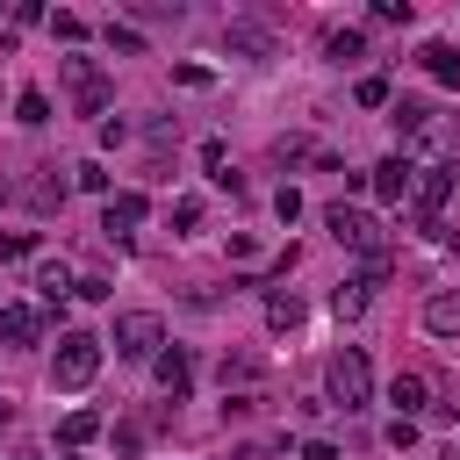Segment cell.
<instances>
[{
	"label": "cell",
	"mask_w": 460,
	"mask_h": 460,
	"mask_svg": "<svg viewBox=\"0 0 460 460\" xmlns=\"http://www.w3.org/2000/svg\"><path fill=\"white\" fill-rule=\"evenodd\" d=\"M58 438H65V446H86V438H101V417H93V410H72V417L58 424Z\"/></svg>",
	"instance_id": "22"
},
{
	"label": "cell",
	"mask_w": 460,
	"mask_h": 460,
	"mask_svg": "<svg viewBox=\"0 0 460 460\" xmlns=\"http://www.w3.org/2000/svg\"><path fill=\"white\" fill-rule=\"evenodd\" d=\"M0 259H36V230H7L0 237Z\"/></svg>",
	"instance_id": "27"
},
{
	"label": "cell",
	"mask_w": 460,
	"mask_h": 460,
	"mask_svg": "<svg viewBox=\"0 0 460 460\" xmlns=\"http://www.w3.org/2000/svg\"><path fill=\"white\" fill-rule=\"evenodd\" d=\"M158 388H165L172 402H187V395H194V359H187L180 345H172V352H158Z\"/></svg>",
	"instance_id": "10"
},
{
	"label": "cell",
	"mask_w": 460,
	"mask_h": 460,
	"mask_svg": "<svg viewBox=\"0 0 460 460\" xmlns=\"http://www.w3.org/2000/svg\"><path fill=\"white\" fill-rule=\"evenodd\" d=\"M216 381H223V410H230V417H252V410L266 402V381H273V367H266L259 352L230 345V352L216 359Z\"/></svg>",
	"instance_id": "1"
},
{
	"label": "cell",
	"mask_w": 460,
	"mask_h": 460,
	"mask_svg": "<svg viewBox=\"0 0 460 460\" xmlns=\"http://www.w3.org/2000/svg\"><path fill=\"white\" fill-rule=\"evenodd\" d=\"M431 115H438V108H424V101H410V93H402V101H388V122H395V137H402V144H417Z\"/></svg>",
	"instance_id": "12"
},
{
	"label": "cell",
	"mask_w": 460,
	"mask_h": 460,
	"mask_svg": "<svg viewBox=\"0 0 460 460\" xmlns=\"http://www.w3.org/2000/svg\"><path fill=\"white\" fill-rule=\"evenodd\" d=\"M72 180H79L86 194H108V165H93V158H86V165H72Z\"/></svg>",
	"instance_id": "29"
},
{
	"label": "cell",
	"mask_w": 460,
	"mask_h": 460,
	"mask_svg": "<svg viewBox=\"0 0 460 460\" xmlns=\"http://www.w3.org/2000/svg\"><path fill=\"white\" fill-rule=\"evenodd\" d=\"M22 460H36V453H22Z\"/></svg>",
	"instance_id": "35"
},
{
	"label": "cell",
	"mask_w": 460,
	"mask_h": 460,
	"mask_svg": "<svg viewBox=\"0 0 460 460\" xmlns=\"http://www.w3.org/2000/svg\"><path fill=\"white\" fill-rule=\"evenodd\" d=\"M108 345H115L122 359H151V352L165 345V323H158L151 309H122V316H115V338H108Z\"/></svg>",
	"instance_id": "6"
},
{
	"label": "cell",
	"mask_w": 460,
	"mask_h": 460,
	"mask_svg": "<svg viewBox=\"0 0 460 460\" xmlns=\"http://www.w3.org/2000/svg\"><path fill=\"white\" fill-rule=\"evenodd\" d=\"M280 158H288V165H302V158H316V144H309V137H280Z\"/></svg>",
	"instance_id": "30"
},
{
	"label": "cell",
	"mask_w": 460,
	"mask_h": 460,
	"mask_svg": "<svg viewBox=\"0 0 460 460\" xmlns=\"http://www.w3.org/2000/svg\"><path fill=\"white\" fill-rule=\"evenodd\" d=\"M359 108H388V79H381V72L359 79Z\"/></svg>",
	"instance_id": "28"
},
{
	"label": "cell",
	"mask_w": 460,
	"mask_h": 460,
	"mask_svg": "<svg viewBox=\"0 0 460 460\" xmlns=\"http://www.w3.org/2000/svg\"><path fill=\"white\" fill-rule=\"evenodd\" d=\"M144 223V194H108V208H101V230L108 237H129Z\"/></svg>",
	"instance_id": "11"
},
{
	"label": "cell",
	"mask_w": 460,
	"mask_h": 460,
	"mask_svg": "<svg viewBox=\"0 0 460 460\" xmlns=\"http://www.w3.org/2000/svg\"><path fill=\"white\" fill-rule=\"evenodd\" d=\"M323 230H331L345 252H359V259H388V230H381V216H367V208L331 201V208H323Z\"/></svg>",
	"instance_id": "3"
},
{
	"label": "cell",
	"mask_w": 460,
	"mask_h": 460,
	"mask_svg": "<svg viewBox=\"0 0 460 460\" xmlns=\"http://www.w3.org/2000/svg\"><path fill=\"white\" fill-rule=\"evenodd\" d=\"M374 22H410V0H374Z\"/></svg>",
	"instance_id": "31"
},
{
	"label": "cell",
	"mask_w": 460,
	"mask_h": 460,
	"mask_svg": "<svg viewBox=\"0 0 460 460\" xmlns=\"http://www.w3.org/2000/svg\"><path fill=\"white\" fill-rule=\"evenodd\" d=\"M388 402H395V417L424 410V374H395V381H388Z\"/></svg>",
	"instance_id": "19"
},
{
	"label": "cell",
	"mask_w": 460,
	"mask_h": 460,
	"mask_svg": "<svg viewBox=\"0 0 460 460\" xmlns=\"http://www.w3.org/2000/svg\"><path fill=\"white\" fill-rule=\"evenodd\" d=\"M14 122L43 129V122H50V93H43V86H22V101H14Z\"/></svg>",
	"instance_id": "21"
},
{
	"label": "cell",
	"mask_w": 460,
	"mask_h": 460,
	"mask_svg": "<svg viewBox=\"0 0 460 460\" xmlns=\"http://www.w3.org/2000/svg\"><path fill=\"white\" fill-rule=\"evenodd\" d=\"M223 43H230V50H259V58L273 50V43H266V29H252V22H237V29L223 36Z\"/></svg>",
	"instance_id": "25"
},
{
	"label": "cell",
	"mask_w": 460,
	"mask_h": 460,
	"mask_svg": "<svg viewBox=\"0 0 460 460\" xmlns=\"http://www.w3.org/2000/svg\"><path fill=\"white\" fill-rule=\"evenodd\" d=\"M424 331H438V338H460V295H453V288L424 302Z\"/></svg>",
	"instance_id": "13"
},
{
	"label": "cell",
	"mask_w": 460,
	"mask_h": 460,
	"mask_svg": "<svg viewBox=\"0 0 460 460\" xmlns=\"http://www.w3.org/2000/svg\"><path fill=\"white\" fill-rule=\"evenodd\" d=\"M101 374V338L93 331H65L50 352V388H86Z\"/></svg>",
	"instance_id": "4"
},
{
	"label": "cell",
	"mask_w": 460,
	"mask_h": 460,
	"mask_svg": "<svg viewBox=\"0 0 460 460\" xmlns=\"http://www.w3.org/2000/svg\"><path fill=\"white\" fill-rule=\"evenodd\" d=\"M72 288H79V280H72L58 259H43V266H36V295H43L50 309H65V295H72Z\"/></svg>",
	"instance_id": "14"
},
{
	"label": "cell",
	"mask_w": 460,
	"mask_h": 460,
	"mask_svg": "<svg viewBox=\"0 0 460 460\" xmlns=\"http://www.w3.org/2000/svg\"><path fill=\"white\" fill-rule=\"evenodd\" d=\"M29 208H36V216L65 208V180H58V165H43V180H29Z\"/></svg>",
	"instance_id": "17"
},
{
	"label": "cell",
	"mask_w": 460,
	"mask_h": 460,
	"mask_svg": "<svg viewBox=\"0 0 460 460\" xmlns=\"http://www.w3.org/2000/svg\"><path fill=\"white\" fill-rule=\"evenodd\" d=\"M0 338H7V345H36V338H43V309L7 302V309H0Z\"/></svg>",
	"instance_id": "9"
},
{
	"label": "cell",
	"mask_w": 460,
	"mask_h": 460,
	"mask_svg": "<svg viewBox=\"0 0 460 460\" xmlns=\"http://www.w3.org/2000/svg\"><path fill=\"white\" fill-rule=\"evenodd\" d=\"M50 36H58V43H86V14H72V7L50 14Z\"/></svg>",
	"instance_id": "24"
},
{
	"label": "cell",
	"mask_w": 460,
	"mask_h": 460,
	"mask_svg": "<svg viewBox=\"0 0 460 460\" xmlns=\"http://www.w3.org/2000/svg\"><path fill=\"white\" fill-rule=\"evenodd\" d=\"M165 223H172V230H180V237H187V230H201V201H194V194H180V201H172V216H165Z\"/></svg>",
	"instance_id": "26"
},
{
	"label": "cell",
	"mask_w": 460,
	"mask_h": 460,
	"mask_svg": "<svg viewBox=\"0 0 460 460\" xmlns=\"http://www.w3.org/2000/svg\"><path fill=\"white\" fill-rule=\"evenodd\" d=\"M273 208H280V223H295V216H302V194H295V187H280V194H273Z\"/></svg>",
	"instance_id": "32"
},
{
	"label": "cell",
	"mask_w": 460,
	"mask_h": 460,
	"mask_svg": "<svg viewBox=\"0 0 460 460\" xmlns=\"http://www.w3.org/2000/svg\"><path fill=\"white\" fill-rule=\"evenodd\" d=\"M417 58H424V72H431L438 86H460V50H453V43H424Z\"/></svg>",
	"instance_id": "16"
},
{
	"label": "cell",
	"mask_w": 460,
	"mask_h": 460,
	"mask_svg": "<svg viewBox=\"0 0 460 460\" xmlns=\"http://www.w3.org/2000/svg\"><path fill=\"white\" fill-rule=\"evenodd\" d=\"M367 187H374V194H381L388 208H402V201H410V187H417V158H410V151H395V158H381Z\"/></svg>",
	"instance_id": "8"
},
{
	"label": "cell",
	"mask_w": 460,
	"mask_h": 460,
	"mask_svg": "<svg viewBox=\"0 0 460 460\" xmlns=\"http://www.w3.org/2000/svg\"><path fill=\"white\" fill-rule=\"evenodd\" d=\"M323 381H331V402H338L345 417L374 402V367H367V352H359V345H338V352H331V367H323Z\"/></svg>",
	"instance_id": "2"
},
{
	"label": "cell",
	"mask_w": 460,
	"mask_h": 460,
	"mask_svg": "<svg viewBox=\"0 0 460 460\" xmlns=\"http://www.w3.org/2000/svg\"><path fill=\"white\" fill-rule=\"evenodd\" d=\"M65 86H72L79 115H101V108H108V72H101L93 58H65Z\"/></svg>",
	"instance_id": "7"
},
{
	"label": "cell",
	"mask_w": 460,
	"mask_h": 460,
	"mask_svg": "<svg viewBox=\"0 0 460 460\" xmlns=\"http://www.w3.org/2000/svg\"><path fill=\"white\" fill-rule=\"evenodd\" d=\"M237 460H273V453H266V446H244V453H237Z\"/></svg>",
	"instance_id": "33"
},
{
	"label": "cell",
	"mask_w": 460,
	"mask_h": 460,
	"mask_svg": "<svg viewBox=\"0 0 460 460\" xmlns=\"http://www.w3.org/2000/svg\"><path fill=\"white\" fill-rule=\"evenodd\" d=\"M359 50H367V36H359V29H331V36H323V58H331V65H352Z\"/></svg>",
	"instance_id": "20"
},
{
	"label": "cell",
	"mask_w": 460,
	"mask_h": 460,
	"mask_svg": "<svg viewBox=\"0 0 460 460\" xmlns=\"http://www.w3.org/2000/svg\"><path fill=\"white\" fill-rule=\"evenodd\" d=\"M367 295H374L367 280H338V288H331V316H338V323H352V316H367Z\"/></svg>",
	"instance_id": "15"
},
{
	"label": "cell",
	"mask_w": 460,
	"mask_h": 460,
	"mask_svg": "<svg viewBox=\"0 0 460 460\" xmlns=\"http://www.w3.org/2000/svg\"><path fill=\"white\" fill-rule=\"evenodd\" d=\"M144 431H151L144 417H122V424H115V453H122V460H137V453H144Z\"/></svg>",
	"instance_id": "23"
},
{
	"label": "cell",
	"mask_w": 460,
	"mask_h": 460,
	"mask_svg": "<svg viewBox=\"0 0 460 460\" xmlns=\"http://www.w3.org/2000/svg\"><path fill=\"white\" fill-rule=\"evenodd\" d=\"M266 323H273V331H295V323H302V295H295V288H273V295H266Z\"/></svg>",
	"instance_id": "18"
},
{
	"label": "cell",
	"mask_w": 460,
	"mask_h": 460,
	"mask_svg": "<svg viewBox=\"0 0 460 460\" xmlns=\"http://www.w3.org/2000/svg\"><path fill=\"white\" fill-rule=\"evenodd\" d=\"M446 201H453V165H417V187H410L402 216H410L417 230H431V223L446 216Z\"/></svg>",
	"instance_id": "5"
},
{
	"label": "cell",
	"mask_w": 460,
	"mask_h": 460,
	"mask_svg": "<svg viewBox=\"0 0 460 460\" xmlns=\"http://www.w3.org/2000/svg\"><path fill=\"white\" fill-rule=\"evenodd\" d=\"M7 424H14V410H7V402H0V438H7Z\"/></svg>",
	"instance_id": "34"
}]
</instances>
